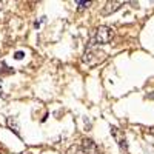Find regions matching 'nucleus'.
Instances as JSON below:
<instances>
[{
  "label": "nucleus",
  "instance_id": "nucleus-9",
  "mask_svg": "<svg viewBox=\"0 0 154 154\" xmlns=\"http://www.w3.org/2000/svg\"><path fill=\"white\" fill-rule=\"evenodd\" d=\"M14 57H16L17 60H20V59H23V57H25V53H23V51H17Z\"/></svg>",
  "mask_w": 154,
  "mask_h": 154
},
{
  "label": "nucleus",
  "instance_id": "nucleus-5",
  "mask_svg": "<svg viewBox=\"0 0 154 154\" xmlns=\"http://www.w3.org/2000/svg\"><path fill=\"white\" fill-rule=\"evenodd\" d=\"M111 134H112V137H116V140H117V143L120 145L122 149H128V142H126V139L123 137V134L117 130V128L111 126Z\"/></svg>",
  "mask_w": 154,
  "mask_h": 154
},
{
  "label": "nucleus",
  "instance_id": "nucleus-10",
  "mask_svg": "<svg viewBox=\"0 0 154 154\" xmlns=\"http://www.w3.org/2000/svg\"><path fill=\"white\" fill-rule=\"evenodd\" d=\"M2 9H3V3H2V2H0V11H2Z\"/></svg>",
  "mask_w": 154,
  "mask_h": 154
},
{
  "label": "nucleus",
  "instance_id": "nucleus-2",
  "mask_svg": "<svg viewBox=\"0 0 154 154\" xmlns=\"http://www.w3.org/2000/svg\"><path fill=\"white\" fill-rule=\"evenodd\" d=\"M114 37V31L109 28V26H99L94 32V37L91 43H99V45H105V43H109Z\"/></svg>",
  "mask_w": 154,
  "mask_h": 154
},
{
  "label": "nucleus",
  "instance_id": "nucleus-1",
  "mask_svg": "<svg viewBox=\"0 0 154 154\" xmlns=\"http://www.w3.org/2000/svg\"><path fill=\"white\" fill-rule=\"evenodd\" d=\"M105 57H106V54L103 53V51L99 49V48H96L94 43L89 42V43H88V48H86V51H85V54H83V57H82V62L85 63V65H88V66L93 68V66L100 65V63L105 60Z\"/></svg>",
  "mask_w": 154,
  "mask_h": 154
},
{
  "label": "nucleus",
  "instance_id": "nucleus-8",
  "mask_svg": "<svg viewBox=\"0 0 154 154\" xmlns=\"http://www.w3.org/2000/svg\"><path fill=\"white\" fill-rule=\"evenodd\" d=\"M89 6H91V2H77V8L80 11L85 9V8H89Z\"/></svg>",
  "mask_w": 154,
  "mask_h": 154
},
{
  "label": "nucleus",
  "instance_id": "nucleus-3",
  "mask_svg": "<svg viewBox=\"0 0 154 154\" xmlns=\"http://www.w3.org/2000/svg\"><path fill=\"white\" fill-rule=\"evenodd\" d=\"M80 146H82L83 154H100L97 145L93 142L91 139H83V140H82V143H80Z\"/></svg>",
  "mask_w": 154,
  "mask_h": 154
},
{
  "label": "nucleus",
  "instance_id": "nucleus-6",
  "mask_svg": "<svg viewBox=\"0 0 154 154\" xmlns=\"http://www.w3.org/2000/svg\"><path fill=\"white\" fill-rule=\"evenodd\" d=\"M6 123H8V126L11 128V130H12V131H14V133H16V134L19 136V125L16 123V120L12 119V117H9V119L6 120Z\"/></svg>",
  "mask_w": 154,
  "mask_h": 154
},
{
  "label": "nucleus",
  "instance_id": "nucleus-4",
  "mask_svg": "<svg viewBox=\"0 0 154 154\" xmlns=\"http://www.w3.org/2000/svg\"><path fill=\"white\" fill-rule=\"evenodd\" d=\"M123 5V2H119V0H109V2H106L105 3V6H103V11H102V16H109V14H112V12H116L120 6Z\"/></svg>",
  "mask_w": 154,
  "mask_h": 154
},
{
  "label": "nucleus",
  "instance_id": "nucleus-7",
  "mask_svg": "<svg viewBox=\"0 0 154 154\" xmlns=\"http://www.w3.org/2000/svg\"><path fill=\"white\" fill-rule=\"evenodd\" d=\"M66 154H83V151H82V146L80 145H74V146H71L66 151Z\"/></svg>",
  "mask_w": 154,
  "mask_h": 154
},
{
  "label": "nucleus",
  "instance_id": "nucleus-11",
  "mask_svg": "<svg viewBox=\"0 0 154 154\" xmlns=\"http://www.w3.org/2000/svg\"><path fill=\"white\" fill-rule=\"evenodd\" d=\"M149 131H151V133H152V134H154V126H152V128H151V130H149Z\"/></svg>",
  "mask_w": 154,
  "mask_h": 154
}]
</instances>
